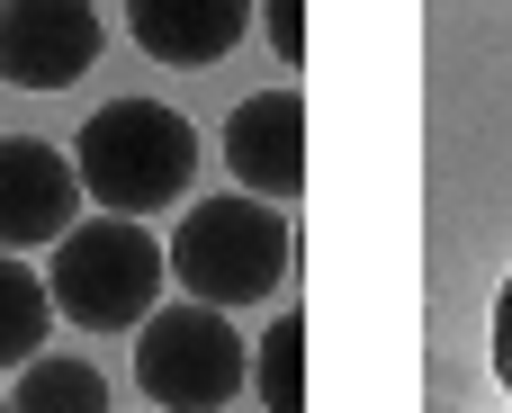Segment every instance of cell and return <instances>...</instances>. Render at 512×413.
<instances>
[{"label": "cell", "instance_id": "obj_1", "mask_svg": "<svg viewBox=\"0 0 512 413\" xmlns=\"http://www.w3.org/2000/svg\"><path fill=\"white\" fill-rule=\"evenodd\" d=\"M72 180L99 216H153L171 198H189L198 180V126L162 99H108L81 135H72Z\"/></svg>", "mask_w": 512, "mask_h": 413}, {"label": "cell", "instance_id": "obj_2", "mask_svg": "<svg viewBox=\"0 0 512 413\" xmlns=\"http://www.w3.org/2000/svg\"><path fill=\"white\" fill-rule=\"evenodd\" d=\"M288 252H297V234H288V216L261 207V198H198V207L171 225V243H162L171 279H180L198 306H216V315L279 297Z\"/></svg>", "mask_w": 512, "mask_h": 413}, {"label": "cell", "instance_id": "obj_3", "mask_svg": "<svg viewBox=\"0 0 512 413\" xmlns=\"http://www.w3.org/2000/svg\"><path fill=\"white\" fill-rule=\"evenodd\" d=\"M162 243L135 225V216H90L54 243V270H45V297L54 315H72L81 333H135L153 306H162Z\"/></svg>", "mask_w": 512, "mask_h": 413}, {"label": "cell", "instance_id": "obj_4", "mask_svg": "<svg viewBox=\"0 0 512 413\" xmlns=\"http://www.w3.org/2000/svg\"><path fill=\"white\" fill-rule=\"evenodd\" d=\"M135 387L162 413H216L252 387V351L216 306L180 297V306H153L135 324Z\"/></svg>", "mask_w": 512, "mask_h": 413}, {"label": "cell", "instance_id": "obj_5", "mask_svg": "<svg viewBox=\"0 0 512 413\" xmlns=\"http://www.w3.org/2000/svg\"><path fill=\"white\" fill-rule=\"evenodd\" d=\"M90 63H99L90 0H0V81L9 90H63Z\"/></svg>", "mask_w": 512, "mask_h": 413}, {"label": "cell", "instance_id": "obj_6", "mask_svg": "<svg viewBox=\"0 0 512 413\" xmlns=\"http://www.w3.org/2000/svg\"><path fill=\"white\" fill-rule=\"evenodd\" d=\"M225 171L243 180V198L288 216V198L306 189V99L297 90H252L225 117Z\"/></svg>", "mask_w": 512, "mask_h": 413}, {"label": "cell", "instance_id": "obj_7", "mask_svg": "<svg viewBox=\"0 0 512 413\" xmlns=\"http://www.w3.org/2000/svg\"><path fill=\"white\" fill-rule=\"evenodd\" d=\"M72 225H81L72 153H54V144H36V135H0V252L63 243Z\"/></svg>", "mask_w": 512, "mask_h": 413}, {"label": "cell", "instance_id": "obj_8", "mask_svg": "<svg viewBox=\"0 0 512 413\" xmlns=\"http://www.w3.org/2000/svg\"><path fill=\"white\" fill-rule=\"evenodd\" d=\"M126 27L153 63H180V72H207L243 45L252 27V0H126Z\"/></svg>", "mask_w": 512, "mask_h": 413}, {"label": "cell", "instance_id": "obj_9", "mask_svg": "<svg viewBox=\"0 0 512 413\" xmlns=\"http://www.w3.org/2000/svg\"><path fill=\"white\" fill-rule=\"evenodd\" d=\"M9 413H108V378L90 360H63V351H36L9 387Z\"/></svg>", "mask_w": 512, "mask_h": 413}, {"label": "cell", "instance_id": "obj_10", "mask_svg": "<svg viewBox=\"0 0 512 413\" xmlns=\"http://www.w3.org/2000/svg\"><path fill=\"white\" fill-rule=\"evenodd\" d=\"M45 333H54V297H45V279L18 270V261L0 252V369H27V360L45 351Z\"/></svg>", "mask_w": 512, "mask_h": 413}, {"label": "cell", "instance_id": "obj_11", "mask_svg": "<svg viewBox=\"0 0 512 413\" xmlns=\"http://www.w3.org/2000/svg\"><path fill=\"white\" fill-rule=\"evenodd\" d=\"M252 387H261V405H270V413H306V315H297V306L261 333V351H252Z\"/></svg>", "mask_w": 512, "mask_h": 413}, {"label": "cell", "instance_id": "obj_12", "mask_svg": "<svg viewBox=\"0 0 512 413\" xmlns=\"http://www.w3.org/2000/svg\"><path fill=\"white\" fill-rule=\"evenodd\" d=\"M261 27L279 63H306V0H261Z\"/></svg>", "mask_w": 512, "mask_h": 413}, {"label": "cell", "instance_id": "obj_13", "mask_svg": "<svg viewBox=\"0 0 512 413\" xmlns=\"http://www.w3.org/2000/svg\"><path fill=\"white\" fill-rule=\"evenodd\" d=\"M495 378H504V396H512V270H504V288H495Z\"/></svg>", "mask_w": 512, "mask_h": 413}, {"label": "cell", "instance_id": "obj_14", "mask_svg": "<svg viewBox=\"0 0 512 413\" xmlns=\"http://www.w3.org/2000/svg\"><path fill=\"white\" fill-rule=\"evenodd\" d=\"M0 413H9V396H0Z\"/></svg>", "mask_w": 512, "mask_h": 413}]
</instances>
